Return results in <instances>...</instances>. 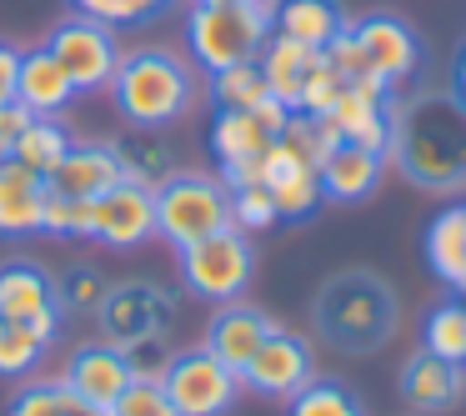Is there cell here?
<instances>
[{
    "label": "cell",
    "mask_w": 466,
    "mask_h": 416,
    "mask_svg": "<svg viewBox=\"0 0 466 416\" xmlns=\"http://www.w3.org/2000/svg\"><path fill=\"white\" fill-rule=\"evenodd\" d=\"M386 161L421 191H466V106L446 91H416L391 101V146Z\"/></svg>",
    "instance_id": "cell-1"
},
{
    "label": "cell",
    "mask_w": 466,
    "mask_h": 416,
    "mask_svg": "<svg viewBox=\"0 0 466 416\" xmlns=\"http://www.w3.org/2000/svg\"><path fill=\"white\" fill-rule=\"evenodd\" d=\"M111 101L121 111V121H131L136 131H161L196 106V71L176 51L141 46V51L121 56V66H116Z\"/></svg>",
    "instance_id": "cell-2"
},
{
    "label": "cell",
    "mask_w": 466,
    "mask_h": 416,
    "mask_svg": "<svg viewBox=\"0 0 466 416\" xmlns=\"http://www.w3.org/2000/svg\"><path fill=\"white\" fill-rule=\"evenodd\" d=\"M316 331L336 351H381L396 331V296L376 271H341L316 296Z\"/></svg>",
    "instance_id": "cell-3"
},
{
    "label": "cell",
    "mask_w": 466,
    "mask_h": 416,
    "mask_svg": "<svg viewBox=\"0 0 466 416\" xmlns=\"http://www.w3.org/2000/svg\"><path fill=\"white\" fill-rule=\"evenodd\" d=\"M271 11L276 0H241V5H201L186 11V51L206 76L251 66L261 46L271 41Z\"/></svg>",
    "instance_id": "cell-4"
},
{
    "label": "cell",
    "mask_w": 466,
    "mask_h": 416,
    "mask_svg": "<svg viewBox=\"0 0 466 416\" xmlns=\"http://www.w3.org/2000/svg\"><path fill=\"white\" fill-rule=\"evenodd\" d=\"M156 236L176 251L206 241V236L231 226V186L201 171H171L156 186Z\"/></svg>",
    "instance_id": "cell-5"
},
{
    "label": "cell",
    "mask_w": 466,
    "mask_h": 416,
    "mask_svg": "<svg viewBox=\"0 0 466 416\" xmlns=\"http://www.w3.org/2000/svg\"><path fill=\"white\" fill-rule=\"evenodd\" d=\"M291 116L296 111L281 106L276 96L266 106H256V111H216L206 141H211V156H216V166H221V181L226 186L261 181L266 151L281 141V131L291 126Z\"/></svg>",
    "instance_id": "cell-6"
},
{
    "label": "cell",
    "mask_w": 466,
    "mask_h": 416,
    "mask_svg": "<svg viewBox=\"0 0 466 416\" xmlns=\"http://www.w3.org/2000/svg\"><path fill=\"white\" fill-rule=\"evenodd\" d=\"M46 51L66 71V81L76 86V96H96V91H111V76L121 66V31L71 11L46 36Z\"/></svg>",
    "instance_id": "cell-7"
},
{
    "label": "cell",
    "mask_w": 466,
    "mask_h": 416,
    "mask_svg": "<svg viewBox=\"0 0 466 416\" xmlns=\"http://www.w3.org/2000/svg\"><path fill=\"white\" fill-rule=\"evenodd\" d=\"M181 256V281L191 296H201V301H241V291L251 286V271H256V251L251 241H246V231H236V226H226V231L206 236V241L186 246Z\"/></svg>",
    "instance_id": "cell-8"
},
{
    "label": "cell",
    "mask_w": 466,
    "mask_h": 416,
    "mask_svg": "<svg viewBox=\"0 0 466 416\" xmlns=\"http://www.w3.org/2000/svg\"><path fill=\"white\" fill-rule=\"evenodd\" d=\"M161 386L181 416H226L236 406V396H241V371L216 361L206 346H191V351L171 356Z\"/></svg>",
    "instance_id": "cell-9"
},
{
    "label": "cell",
    "mask_w": 466,
    "mask_h": 416,
    "mask_svg": "<svg viewBox=\"0 0 466 416\" xmlns=\"http://www.w3.org/2000/svg\"><path fill=\"white\" fill-rule=\"evenodd\" d=\"M96 316H101L106 341L126 351V346L146 341V336H166V326L176 321V296L151 286V281H121L106 291Z\"/></svg>",
    "instance_id": "cell-10"
},
{
    "label": "cell",
    "mask_w": 466,
    "mask_h": 416,
    "mask_svg": "<svg viewBox=\"0 0 466 416\" xmlns=\"http://www.w3.org/2000/svg\"><path fill=\"white\" fill-rule=\"evenodd\" d=\"M0 316L31 326L46 341H56L66 311H61V301H56V281L41 266L35 261H5L0 266Z\"/></svg>",
    "instance_id": "cell-11"
},
{
    "label": "cell",
    "mask_w": 466,
    "mask_h": 416,
    "mask_svg": "<svg viewBox=\"0 0 466 416\" xmlns=\"http://www.w3.org/2000/svg\"><path fill=\"white\" fill-rule=\"evenodd\" d=\"M311 376H316L311 341H306V336H296V331H286V326H276V331L261 341V351L246 361L241 386H251V391H261V396L286 401V396H296L306 381H311Z\"/></svg>",
    "instance_id": "cell-12"
},
{
    "label": "cell",
    "mask_w": 466,
    "mask_h": 416,
    "mask_svg": "<svg viewBox=\"0 0 466 416\" xmlns=\"http://www.w3.org/2000/svg\"><path fill=\"white\" fill-rule=\"evenodd\" d=\"M356 46L366 51V61H371V71L381 76L391 91H401V86H411L416 76H421V36L411 31L406 21H396V15H366V21L351 25Z\"/></svg>",
    "instance_id": "cell-13"
},
{
    "label": "cell",
    "mask_w": 466,
    "mask_h": 416,
    "mask_svg": "<svg viewBox=\"0 0 466 416\" xmlns=\"http://www.w3.org/2000/svg\"><path fill=\"white\" fill-rule=\"evenodd\" d=\"M156 236V196L151 186H136V181H121L116 191H106L101 201L91 206V241L101 246H141Z\"/></svg>",
    "instance_id": "cell-14"
},
{
    "label": "cell",
    "mask_w": 466,
    "mask_h": 416,
    "mask_svg": "<svg viewBox=\"0 0 466 416\" xmlns=\"http://www.w3.org/2000/svg\"><path fill=\"white\" fill-rule=\"evenodd\" d=\"M261 186L271 191L281 221H306L316 206L326 201L321 196V166L306 161L301 151H291L286 141H276L261 161Z\"/></svg>",
    "instance_id": "cell-15"
},
{
    "label": "cell",
    "mask_w": 466,
    "mask_h": 416,
    "mask_svg": "<svg viewBox=\"0 0 466 416\" xmlns=\"http://www.w3.org/2000/svg\"><path fill=\"white\" fill-rule=\"evenodd\" d=\"M66 386H71L81 401L101 406V411H111L116 401H121V391L136 381L131 376V361H126L121 346L111 341H91V346H76L71 361H66Z\"/></svg>",
    "instance_id": "cell-16"
},
{
    "label": "cell",
    "mask_w": 466,
    "mask_h": 416,
    "mask_svg": "<svg viewBox=\"0 0 466 416\" xmlns=\"http://www.w3.org/2000/svg\"><path fill=\"white\" fill-rule=\"evenodd\" d=\"M121 181H126L121 146L86 141V146H71V156L56 166V176L46 186H51L56 196H66V201H101V196L116 191Z\"/></svg>",
    "instance_id": "cell-17"
},
{
    "label": "cell",
    "mask_w": 466,
    "mask_h": 416,
    "mask_svg": "<svg viewBox=\"0 0 466 416\" xmlns=\"http://www.w3.org/2000/svg\"><path fill=\"white\" fill-rule=\"evenodd\" d=\"M271 331H276V321L266 311H256V306H246V301H226V306H216V316H211L206 351H211L216 361H226L231 371H246V361L261 351V341Z\"/></svg>",
    "instance_id": "cell-18"
},
{
    "label": "cell",
    "mask_w": 466,
    "mask_h": 416,
    "mask_svg": "<svg viewBox=\"0 0 466 416\" xmlns=\"http://www.w3.org/2000/svg\"><path fill=\"white\" fill-rule=\"evenodd\" d=\"M401 396L421 416L451 411V406L466 396V366L461 361H441V356H431V351H416L411 361L401 366Z\"/></svg>",
    "instance_id": "cell-19"
},
{
    "label": "cell",
    "mask_w": 466,
    "mask_h": 416,
    "mask_svg": "<svg viewBox=\"0 0 466 416\" xmlns=\"http://www.w3.org/2000/svg\"><path fill=\"white\" fill-rule=\"evenodd\" d=\"M321 121L331 126L336 141L361 146V151L386 156V146H391V101H376V96L341 91V101H336Z\"/></svg>",
    "instance_id": "cell-20"
},
{
    "label": "cell",
    "mask_w": 466,
    "mask_h": 416,
    "mask_svg": "<svg viewBox=\"0 0 466 416\" xmlns=\"http://www.w3.org/2000/svg\"><path fill=\"white\" fill-rule=\"evenodd\" d=\"M381 171H386V156L336 141L321 156V196L326 201H366L381 186Z\"/></svg>",
    "instance_id": "cell-21"
},
{
    "label": "cell",
    "mask_w": 466,
    "mask_h": 416,
    "mask_svg": "<svg viewBox=\"0 0 466 416\" xmlns=\"http://www.w3.org/2000/svg\"><path fill=\"white\" fill-rule=\"evenodd\" d=\"M15 101L41 121H56L66 106L76 101V86L66 81V71L51 61V51H21V76H15Z\"/></svg>",
    "instance_id": "cell-22"
},
{
    "label": "cell",
    "mask_w": 466,
    "mask_h": 416,
    "mask_svg": "<svg viewBox=\"0 0 466 416\" xmlns=\"http://www.w3.org/2000/svg\"><path fill=\"white\" fill-rule=\"evenodd\" d=\"M321 66V51H311V46L301 41H286V36L271 31V41L261 46V56H256V71L266 76V91L276 96L281 106H291L296 111V96H301L306 76Z\"/></svg>",
    "instance_id": "cell-23"
},
{
    "label": "cell",
    "mask_w": 466,
    "mask_h": 416,
    "mask_svg": "<svg viewBox=\"0 0 466 416\" xmlns=\"http://www.w3.org/2000/svg\"><path fill=\"white\" fill-rule=\"evenodd\" d=\"M271 31L286 36V41L311 46V51H326V46L346 31V15H341L336 0H276Z\"/></svg>",
    "instance_id": "cell-24"
},
{
    "label": "cell",
    "mask_w": 466,
    "mask_h": 416,
    "mask_svg": "<svg viewBox=\"0 0 466 416\" xmlns=\"http://www.w3.org/2000/svg\"><path fill=\"white\" fill-rule=\"evenodd\" d=\"M46 221V176L25 166L0 171V236H35Z\"/></svg>",
    "instance_id": "cell-25"
},
{
    "label": "cell",
    "mask_w": 466,
    "mask_h": 416,
    "mask_svg": "<svg viewBox=\"0 0 466 416\" xmlns=\"http://www.w3.org/2000/svg\"><path fill=\"white\" fill-rule=\"evenodd\" d=\"M426 266L436 281H446L456 296H466V211L446 206L426 226Z\"/></svg>",
    "instance_id": "cell-26"
},
{
    "label": "cell",
    "mask_w": 466,
    "mask_h": 416,
    "mask_svg": "<svg viewBox=\"0 0 466 416\" xmlns=\"http://www.w3.org/2000/svg\"><path fill=\"white\" fill-rule=\"evenodd\" d=\"M71 146H76V141H71V131H66L61 121H41V116H35V121L11 141V161L51 181L56 166H61L66 156H71Z\"/></svg>",
    "instance_id": "cell-27"
},
{
    "label": "cell",
    "mask_w": 466,
    "mask_h": 416,
    "mask_svg": "<svg viewBox=\"0 0 466 416\" xmlns=\"http://www.w3.org/2000/svg\"><path fill=\"white\" fill-rule=\"evenodd\" d=\"M76 15H91V21L111 25V31H146L161 15H171L181 0H66Z\"/></svg>",
    "instance_id": "cell-28"
},
{
    "label": "cell",
    "mask_w": 466,
    "mask_h": 416,
    "mask_svg": "<svg viewBox=\"0 0 466 416\" xmlns=\"http://www.w3.org/2000/svg\"><path fill=\"white\" fill-rule=\"evenodd\" d=\"M421 351L441 356V361H461L466 366V301L451 296V301L431 306L421 326Z\"/></svg>",
    "instance_id": "cell-29"
},
{
    "label": "cell",
    "mask_w": 466,
    "mask_h": 416,
    "mask_svg": "<svg viewBox=\"0 0 466 416\" xmlns=\"http://www.w3.org/2000/svg\"><path fill=\"white\" fill-rule=\"evenodd\" d=\"M286 416H366L356 391L336 376H311L296 396H286Z\"/></svg>",
    "instance_id": "cell-30"
},
{
    "label": "cell",
    "mask_w": 466,
    "mask_h": 416,
    "mask_svg": "<svg viewBox=\"0 0 466 416\" xmlns=\"http://www.w3.org/2000/svg\"><path fill=\"white\" fill-rule=\"evenodd\" d=\"M211 101L216 111H256V106L271 101V91H266V76L251 66H231V71H216L211 76Z\"/></svg>",
    "instance_id": "cell-31"
},
{
    "label": "cell",
    "mask_w": 466,
    "mask_h": 416,
    "mask_svg": "<svg viewBox=\"0 0 466 416\" xmlns=\"http://www.w3.org/2000/svg\"><path fill=\"white\" fill-rule=\"evenodd\" d=\"M51 351L46 336H35L21 321H0V376H31L41 366V356Z\"/></svg>",
    "instance_id": "cell-32"
},
{
    "label": "cell",
    "mask_w": 466,
    "mask_h": 416,
    "mask_svg": "<svg viewBox=\"0 0 466 416\" xmlns=\"http://www.w3.org/2000/svg\"><path fill=\"white\" fill-rule=\"evenodd\" d=\"M81 396L66 381H25L11 401V416H76Z\"/></svg>",
    "instance_id": "cell-33"
},
{
    "label": "cell",
    "mask_w": 466,
    "mask_h": 416,
    "mask_svg": "<svg viewBox=\"0 0 466 416\" xmlns=\"http://www.w3.org/2000/svg\"><path fill=\"white\" fill-rule=\"evenodd\" d=\"M281 221V211H276L271 191H266L261 181H246V186H231V226L236 231H271V226Z\"/></svg>",
    "instance_id": "cell-34"
},
{
    "label": "cell",
    "mask_w": 466,
    "mask_h": 416,
    "mask_svg": "<svg viewBox=\"0 0 466 416\" xmlns=\"http://www.w3.org/2000/svg\"><path fill=\"white\" fill-rule=\"evenodd\" d=\"M106 291H111V281H101L91 266H76V271H66L61 281H56L61 311H96V306L106 301Z\"/></svg>",
    "instance_id": "cell-35"
},
{
    "label": "cell",
    "mask_w": 466,
    "mask_h": 416,
    "mask_svg": "<svg viewBox=\"0 0 466 416\" xmlns=\"http://www.w3.org/2000/svg\"><path fill=\"white\" fill-rule=\"evenodd\" d=\"M341 91H346V81L331 71V66H326V56H321V66L306 76L301 96H296V116H326L336 101H341Z\"/></svg>",
    "instance_id": "cell-36"
},
{
    "label": "cell",
    "mask_w": 466,
    "mask_h": 416,
    "mask_svg": "<svg viewBox=\"0 0 466 416\" xmlns=\"http://www.w3.org/2000/svg\"><path fill=\"white\" fill-rule=\"evenodd\" d=\"M91 206L96 201H66V196H56L51 186H46V221H41V231H51V236H91Z\"/></svg>",
    "instance_id": "cell-37"
},
{
    "label": "cell",
    "mask_w": 466,
    "mask_h": 416,
    "mask_svg": "<svg viewBox=\"0 0 466 416\" xmlns=\"http://www.w3.org/2000/svg\"><path fill=\"white\" fill-rule=\"evenodd\" d=\"M111 416H181V411H176L161 381H131L121 391V401L111 406Z\"/></svg>",
    "instance_id": "cell-38"
},
{
    "label": "cell",
    "mask_w": 466,
    "mask_h": 416,
    "mask_svg": "<svg viewBox=\"0 0 466 416\" xmlns=\"http://www.w3.org/2000/svg\"><path fill=\"white\" fill-rule=\"evenodd\" d=\"M126 361H131V376H136V381H161L166 366H171V351H166L161 336H146V341L126 346Z\"/></svg>",
    "instance_id": "cell-39"
},
{
    "label": "cell",
    "mask_w": 466,
    "mask_h": 416,
    "mask_svg": "<svg viewBox=\"0 0 466 416\" xmlns=\"http://www.w3.org/2000/svg\"><path fill=\"white\" fill-rule=\"evenodd\" d=\"M15 76H21V51L15 46H0V111L15 101Z\"/></svg>",
    "instance_id": "cell-40"
},
{
    "label": "cell",
    "mask_w": 466,
    "mask_h": 416,
    "mask_svg": "<svg viewBox=\"0 0 466 416\" xmlns=\"http://www.w3.org/2000/svg\"><path fill=\"white\" fill-rule=\"evenodd\" d=\"M31 121H35V116L25 111L21 101H11V106H5V111H0V141L11 146V141H15V136H21V131H25V126H31Z\"/></svg>",
    "instance_id": "cell-41"
},
{
    "label": "cell",
    "mask_w": 466,
    "mask_h": 416,
    "mask_svg": "<svg viewBox=\"0 0 466 416\" xmlns=\"http://www.w3.org/2000/svg\"><path fill=\"white\" fill-rule=\"evenodd\" d=\"M451 91L461 96V106H466V41H461V51H456V66H451Z\"/></svg>",
    "instance_id": "cell-42"
},
{
    "label": "cell",
    "mask_w": 466,
    "mask_h": 416,
    "mask_svg": "<svg viewBox=\"0 0 466 416\" xmlns=\"http://www.w3.org/2000/svg\"><path fill=\"white\" fill-rule=\"evenodd\" d=\"M76 416H111V411H101V406H91V401H81V406H76Z\"/></svg>",
    "instance_id": "cell-43"
},
{
    "label": "cell",
    "mask_w": 466,
    "mask_h": 416,
    "mask_svg": "<svg viewBox=\"0 0 466 416\" xmlns=\"http://www.w3.org/2000/svg\"><path fill=\"white\" fill-rule=\"evenodd\" d=\"M5 166H11V146L0 141V171H5Z\"/></svg>",
    "instance_id": "cell-44"
},
{
    "label": "cell",
    "mask_w": 466,
    "mask_h": 416,
    "mask_svg": "<svg viewBox=\"0 0 466 416\" xmlns=\"http://www.w3.org/2000/svg\"><path fill=\"white\" fill-rule=\"evenodd\" d=\"M201 5H241V0H201Z\"/></svg>",
    "instance_id": "cell-45"
},
{
    "label": "cell",
    "mask_w": 466,
    "mask_h": 416,
    "mask_svg": "<svg viewBox=\"0 0 466 416\" xmlns=\"http://www.w3.org/2000/svg\"><path fill=\"white\" fill-rule=\"evenodd\" d=\"M0 321H5V316H0Z\"/></svg>",
    "instance_id": "cell-46"
},
{
    "label": "cell",
    "mask_w": 466,
    "mask_h": 416,
    "mask_svg": "<svg viewBox=\"0 0 466 416\" xmlns=\"http://www.w3.org/2000/svg\"><path fill=\"white\" fill-rule=\"evenodd\" d=\"M461 211H466V206H461Z\"/></svg>",
    "instance_id": "cell-47"
}]
</instances>
